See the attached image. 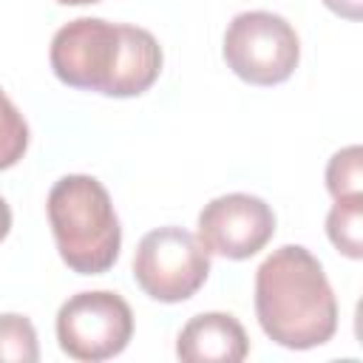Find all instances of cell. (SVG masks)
<instances>
[{
	"label": "cell",
	"instance_id": "obj_15",
	"mask_svg": "<svg viewBox=\"0 0 363 363\" xmlns=\"http://www.w3.org/2000/svg\"><path fill=\"white\" fill-rule=\"evenodd\" d=\"M62 6H88V3H99V0H57Z\"/></svg>",
	"mask_w": 363,
	"mask_h": 363
},
{
	"label": "cell",
	"instance_id": "obj_6",
	"mask_svg": "<svg viewBox=\"0 0 363 363\" xmlns=\"http://www.w3.org/2000/svg\"><path fill=\"white\" fill-rule=\"evenodd\" d=\"M133 337V312L128 301L108 289L77 292L57 312L60 349L85 363H99L125 352Z\"/></svg>",
	"mask_w": 363,
	"mask_h": 363
},
{
	"label": "cell",
	"instance_id": "obj_13",
	"mask_svg": "<svg viewBox=\"0 0 363 363\" xmlns=\"http://www.w3.org/2000/svg\"><path fill=\"white\" fill-rule=\"evenodd\" d=\"M326 9H332L335 14L346 17V20H360L363 17V0H323Z\"/></svg>",
	"mask_w": 363,
	"mask_h": 363
},
{
	"label": "cell",
	"instance_id": "obj_4",
	"mask_svg": "<svg viewBox=\"0 0 363 363\" xmlns=\"http://www.w3.org/2000/svg\"><path fill=\"white\" fill-rule=\"evenodd\" d=\"M210 275V252L199 235L182 227H156L142 235L133 255V278L145 295L162 303L193 298Z\"/></svg>",
	"mask_w": 363,
	"mask_h": 363
},
{
	"label": "cell",
	"instance_id": "obj_11",
	"mask_svg": "<svg viewBox=\"0 0 363 363\" xmlns=\"http://www.w3.org/2000/svg\"><path fill=\"white\" fill-rule=\"evenodd\" d=\"M37 363L40 343L34 323L26 315H0V363Z\"/></svg>",
	"mask_w": 363,
	"mask_h": 363
},
{
	"label": "cell",
	"instance_id": "obj_9",
	"mask_svg": "<svg viewBox=\"0 0 363 363\" xmlns=\"http://www.w3.org/2000/svg\"><path fill=\"white\" fill-rule=\"evenodd\" d=\"M326 235L346 258H363V196L335 201L326 216Z\"/></svg>",
	"mask_w": 363,
	"mask_h": 363
},
{
	"label": "cell",
	"instance_id": "obj_5",
	"mask_svg": "<svg viewBox=\"0 0 363 363\" xmlns=\"http://www.w3.org/2000/svg\"><path fill=\"white\" fill-rule=\"evenodd\" d=\"M224 62L250 85H278L292 77L301 60L295 28L272 11H241L224 34Z\"/></svg>",
	"mask_w": 363,
	"mask_h": 363
},
{
	"label": "cell",
	"instance_id": "obj_8",
	"mask_svg": "<svg viewBox=\"0 0 363 363\" xmlns=\"http://www.w3.org/2000/svg\"><path fill=\"white\" fill-rule=\"evenodd\" d=\"M247 352V332L227 312H201L190 318L176 340V354L184 363H238Z\"/></svg>",
	"mask_w": 363,
	"mask_h": 363
},
{
	"label": "cell",
	"instance_id": "obj_14",
	"mask_svg": "<svg viewBox=\"0 0 363 363\" xmlns=\"http://www.w3.org/2000/svg\"><path fill=\"white\" fill-rule=\"evenodd\" d=\"M9 230H11V207H9L6 199L0 196V241L9 235Z\"/></svg>",
	"mask_w": 363,
	"mask_h": 363
},
{
	"label": "cell",
	"instance_id": "obj_3",
	"mask_svg": "<svg viewBox=\"0 0 363 363\" xmlns=\"http://www.w3.org/2000/svg\"><path fill=\"white\" fill-rule=\"evenodd\" d=\"M48 224L68 269L99 275L113 267L122 247V227L99 179L85 173L62 176L48 193Z\"/></svg>",
	"mask_w": 363,
	"mask_h": 363
},
{
	"label": "cell",
	"instance_id": "obj_7",
	"mask_svg": "<svg viewBox=\"0 0 363 363\" xmlns=\"http://www.w3.org/2000/svg\"><path fill=\"white\" fill-rule=\"evenodd\" d=\"M275 235L272 207L250 193H227L199 213V241L213 255L244 261Z\"/></svg>",
	"mask_w": 363,
	"mask_h": 363
},
{
	"label": "cell",
	"instance_id": "obj_2",
	"mask_svg": "<svg viewBox=\"0 0 363 363\" xmlns=\"http://www.w3.org/2000/svg\"><path fill=\"white\" fill-rule=\"evenodd\" d=\"M255 315L269 340L315 349L337 332V301L320 261L301 244H284L255 269Z\"/></svg>",
	"mask_w": 363,
	"mask_h": 363
},
{
	"label": "cell",
	"instance_id": "obj_10",
	"mask_svg": "<svg viewBox=\"0 0 363 363\" xmlns=\"http://www.w3.org/2000/svg\"><path fill=\"white\" fill-rule=\"evenodd\" d=\"M326 190L332 193L335 201L363 196V150H360V145H349L329 159Z\"/></svg>",
	"mask_w": 363,
	"mask_h": 363
},
{
	"label": "cell",
	"instance_id": "obj_12",
	"mask_svg": "<svg viewBox=\"0 0 363 363\" xmlns=\"http://www.w3.org/2000/svg\"><path fill=\"white\" fill-rule=\"evenodd\" d=\"M28 147V125L0 88V170L14 167Z\"/></svg>",
	"mask_w": 363,
	"mask_h": 363
},
{
	"label": "cell",
	"instance_id": "obj_1",
	"mask_svg": "<svg viewBox=\"0 0 363 363\" xmlns=\"http://www.w3.org/2000/svg\"><path fill=\"white\" fill-rule=\"evenodd\" d=\"M51 71L60 82L105 96H139L162 71V45L139 26L77 17L51 40Z\"/></svg>",
	"mask_w": 363,
	"mask_h": 363
}]
</instances>
